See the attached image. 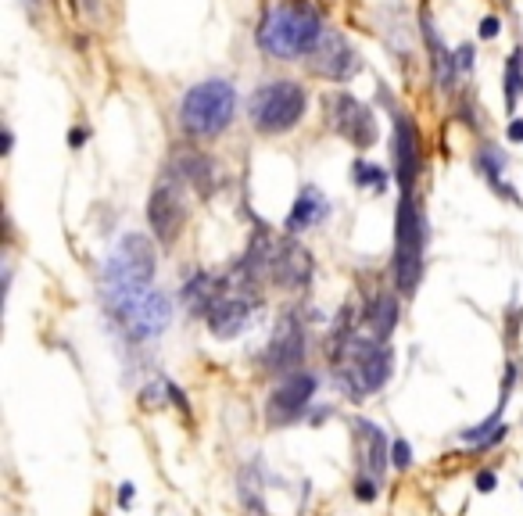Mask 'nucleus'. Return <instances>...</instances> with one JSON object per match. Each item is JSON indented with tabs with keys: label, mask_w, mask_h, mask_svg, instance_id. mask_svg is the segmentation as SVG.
Masks as SVG:
<instances>
[{
	"label": "nucleus",
	"mask_w": 523,
	"mask_h": 516,
	"mask_svg": "<svg viewBox=\"0 0 523 516\" xmlns=\"http://www.w3.org/2000/svg\"><path fill=\"white\" fill-rule=\"evenodd\" d=\"M326 33L323 15L312 0H272L262 11L255 43L272 62H298L309 57Z\"/></svg>",
	"instance_id": "f257e3e1"
},
{
	"label": "nucleus",
	"mask_w": 523,
	"mask_h": 516,
	"mask_svg": "<svg viewBox=\"0 0 523 516\" xmlns=\"http://www.w3.org/2000/svg\"><path fill=\"white\" fill-rule=\"evenodd\" d=\"M155 272H158V255L144 233H126L118 240L111 258L101 269V294L111 319L126 312L144 291L155 287Z\"/></svg>",
	"instance_id": "f03ea898"
},
{
	"label": "nucleus",
	"mask_w": 523,
	"mask_h": 516,
	"mask_svg": "<svg viewBox=\"0 0 523 516\" xmlns=\"http://www.w3.org/2000/svg\"><path fill=\"white\" fill-rule=\"evenodd\" d=\"M426 237L430 223L416 190H402V201L394 208V258H391V280L402 298H412L423 269H426Z\"/></svg>",
	"instance_id": "7ed1b4c3"
},
{
	"label": "nucleus",
	"mask_w": 523,
	"mask_h": 516,
	"mask_svg": "<svg viewBox=\"0 0 523 516\" xmlns=\"http://www.w3.org/2000/svg\"><path fill=\"white\" fill-rule=\"evenodd\" d=\"M237 118V90L230 79H201L179 101V130L190 140L223 137Z\"/></svg>",
	"instance_id": "20e7f679"
},
{
	"label": "nucleus",
	"mask_w": 523,
	"mask_h": 516,
	"mask_svg": "<svg viewBox=\"0 0 523 516\" xmlns=\"http://www.w3.org/2000/svg\"><path fill=\"white\" fill-rule=\"evenodd\" d=\"M394 373V351L387 341L380 337H362L355 333L344 358L337 362V387H341L348 398H365V394L384 391V384Z\"/></svg>",
	"instance_id": "39448f33"
},
{
	"label": "nucleus",
	"mask_w": 523,
	"mask_h": 516,
	"mask_svg": "<svg viewBox=\"0 0 523 516\" xmlns=\"http://www.w3.org/2000/svg\"><path fill=\"white\" fill-rule=\"evenodd\" d=\"M309 111V90L298 79H269L248 97V123L262 137L291 133Z\"/></svg>",
	"instance_id": "423d86ee"
},
{
	"label": "nucleus",
	"mask_w": 523,
	"mask_h": 516,
	"mask_svg": "<svg viewBox=\"0 0 523 516\" xmlns=\"http://www.w3.org/2000/svg\"><path fill=\"white\" fill-rule=\"evenodd\" d=\"M323 111H326V123L337 137H344L351 147L365 151L377 144V111L362 104L355 94H344V90H337V94H326L323 101Z\"/></svg>",
	"instance_id": "0eeeda50"
},
{
	"label": "nucleus",
	"mask_w": 523,
	"mask_h": 516,
	"mask_svg": "<svg viewBox=\"0 0 523 516\" xmlns=\"http://www.w3.org/2000/svg\"><path fill=\"white\" fill-rule=\"evenodd\" d=\"M115 323H118L122 337H126L130 344H147V341L162 337V333L169 330V323H172V298L165 291H158V287H151L122 316H115Z\"/></svg>",
	"instance_id": "6e6552de"
},
{
	"label": "nucleus",
	"mask_w": 523,
	"mask_h": 516,
	"mask_svg": "<svg viewBox=\"0 0 523 516\" xmlns=\"http://www.w3.org/2000/svg\"><path fill=\"white\" fill-rule=\"evenodd\" d=\"M305 355H309V333H305V319L291 309V312L280 316V323H276L272 337H269V344H265V351H262V366H265V373H272V377H291V373L301 366V362H305Z\"/></svg>",
	"instance_id": "1a4fd4ad"
},
{
	"label": "nucleus",
	"mask_w": 523,
	"mask_h": 516,
	"mask_svg": "<svg viewBox=\"0 0 523 516\" xmlns=\"http://www.w3.org/2000/svg\"><path fill=\"white\" fill-rule=\"evenodd\" d=\"M147 223L155 230V237L162 244H172V240L183 233L187 226V201H183V179L176 172H169L165 179H158V187L151 190L147 201Z\"/></svg>",
	"instance_id": "9d476101"
},
{
	"label": "nucleus",
	"mask_w": 523,
	"mask_h": 516,
	"mask_svg": "<svg viewBox=\"0 0 523 516\" xmlns=\"http://www.w3.org/2000/svg\"><path fill=\"white\" fill-rule=\"evenodd\" d=\"M380 101L391 108V158H394V179L402 190H416V179H419V137H416V126L412 118L394 108L391 94L384 90Z\"/></svg>",
	"instance_id": "9b49d317"
},
{
	"label": "nucleus",
	"mask_w": 523,
	"mask_h": 516,
	"mask_svg": "<svg viewBox=\"0 0 523 516\" xmlns=\"http://www.w3.org/2000/svg\"><path fill=\"white\" fill-rule=\"evenodd\" d=\"M230 277H233V272H230ZM258 312H262V294L255 287H240L233 280V291L204 316V323H208V330L215 333V337L230 341V337H237V333L248 330L258 319Z\"/></svg>",
	"instance_id": "f8f14e48"
},
{
	"label": "nucleus",
	"mask_w": 523,
	"mask_h": 516,
	"mask_svg": "<svg viewBox=\"0 0 523 516\" xmlns=\"http://www.w3.org/2000/svg\"><path fill=\"white\" fill-rule=\"evenodd\" d=\"M316 391H319V377H316V373L294 370L280 387L272 391V398H269V405H265L269 427H287V423H298L305 412H309Z\"/></svg>",
	"instance_id": "ddd939ff"
},
{
	"label": "nucleus",
	"mask_w": 523,
	"mask_h": 516,
	"mask_svg": "<svg viewBox=\"0 0 523 516\" xmlns=\"http://www.w3.org/2000/svg\"><path fill=\"white\" fill-rule=\"evenodd\" d=\"M309 62V72L319 76V79H330V83H348L358 69H362V57L358 50L351 47V40L337 29H326L319 47L305 57Z\"/></svg>",
	"instance_id": "4468645a"
},
{
	"label": "nucleus",
	"mask_w": 523,
	"mask_h": 516,
	"mask_svg": "<svg viewBox=\"0 0 523 516\" xmlns=\"http://www.w3.org/2000/svg\"><path fill=\"white\" fill-rule=\"evenodd\" d=\"M312 272H316V262H312V251L298 244L294 237L280 240L276 244V255H272V284L280 291H305L312 284Z\"/></svg>",
	"instance_id": "2eb2a0df"
},
{
	"label": "nucleus",
	"mask_w": 523,
	"mask_h": 516,
	"mask_svg": "<svg viewBox=\"0 0 523 516\" xmlns=\"http://www.w3.org/2000/svg\"><path fill=\"white\" fill-rule=\"evenodd\" d=\"M326 219H330V201H326V194H323L316 183H305V187L298 190L291 211H287V219H284V233H287V237H298V233H305V230H316V226L326 223Z\"/></svg>",
	"instance_id": "dca6fc26"
},
{
	"label": "nucleus",
	"mask_w": 523,
	"mask_h": 516,
	"mask_svg": "<svg viewBox=\"0 0 523 516\" xmlns=\"http://www.w3.org/2000/svg\"><path fill=\"white\" fill-rule=\"evenodd\" d=\"M419 33H423V43H426V50H430V69H434V76H438V86L445 90V94H452L455 83H459L455 50L441 40L434 18H430V11H423V15H419Z\"/></svg>",
	"instance_id": "f3484780"
},
{
	"label": "nucleus",
	"mask_w": 523,
	"mask_h": 516,
	"mask_svg": "<svg viewBox=\"0 0 523 516\" xmlns=\"http://www.w3.org/2000/svg\"><path fill=\"white\" fill-rule=\"evenodd\" d=\"M505 165H509V158H505V151H502L498 144L484 140V144L473 151V169H477V176H480V179H487V187L495 190L498 197H505V201H512V204H516V201H519L516 187H509L505 179H502Z\"/></svg>",
	"instance_id": "a211bd4d"
},
{
	"label": "nucleus",
	"mask_w": 523,
	"mask_h": 516,
	"mask_svg": "<svg viewBox=\"0 0 523 516\" xmlns=\"http://www.w3.org/2000/svg\"><path fill=\"white\" fill-rule=\"evenodd\" d=\"M358 427V438H362V452H358V470L373 473L384 480V470L391 466V441L387 434L377 427L373 419H355Z\"/></svg>",
	"instance_id": "6ab92c4d"
},
{
	"label": "nucleus",
	"mask_w": 523,
	"mask_h": 516,
	"mask_svg": "<svg viewBox=\"0 0 523 516\" xmlns=\"http://www.w3.org/2000/svg\"><path fill=\"white\" fill-rule=\"evenodd\" d=\"M172 172L183 179V183H190L194 190H201L204 197L215 190V183H219V165H215L208 155H201V151H179V155L172 158Z\"/></svg>",
	"instance_id": "aec40b11"
},
{
	"label": "nucleus",
	"mask_w": 523,
	"mask_h": 516,
	"mask_svg": "<svg viewBox=\"0 0 523 516\" xmlns=\"http://www.w3.org/2000/svg\"><path fill=\"white\" fill-rule=\"evenodd\" d=\"M398 316H402V309H398V298L394 294H387V291H380L373 301H369V309H365V330L373 333V337H380V341H387L391 333H394V326H398Z\"/></svg>",
	"instance_id": "412c9836"
},
{
	"label": "nucleus",
	"mask_w": 523,
	"mask_h": 516,
	"mask_svg": "<svg viewBox=\"0 0 523 516\" xmlns=\"http://www.w3.org/2000/svg\"><path fill=\"white\" fill-rule=\"evenodd\" d=\"M237 491H240V502H244V509H248V516H269L265 502H262V459L240 470V488Z\"/></svg>",
	"instance_id": "4be33fe9"
},
{
	"label": "nucleus",
	"mask_w": 523,
	"mask_h": 516,
	"mask_svg": "<svg viewBox=\"0 0 523 516\" xmlns=\"http://www.w3.org/2000/svg\"><path fill=\"white\" fill-rule=\"evenodd\" d=\"M502 97H505V111L516 115V104L523 97V47H516L505 62V79H502Z\"/></svg>",
	"instance_id": "5701e85b"
},
{
	"label": "nucleus",
	"mask_w": 523,
	"mask_h": 516,
	"mask_svg": "<svg viewBox=\"0 0 523 516\" xmlns=\"http://www.w3.org/2000/svg\"><path fill=\"white\" fill-rule=\"evenodd\" d=\"M351 179H355V187H362V190H373V194H384L387 190V172L377 165V162H355L351 165Z\"/></svg>",
	"instance_id": "b1692460"
},
{
	"label": "nucleus",
	"mask_w": 523,
	"mask_h": 516,
	"mask_svg": "<svg viewBox=\"0 0 523 516\" xmlns=\"http://www.w3.org/2000/svg\"><path fill=\"white\" fill-rule=\"evenodd\" d=\"M355 498H358V502H377V498H380V477L358 470V473H355Z\"/></svg>",
	"instance_id": "393cba45"
},
{
	"label": "nucleus",
	"mask_w": 523,
	"mask_h": 516,
	"mask_svg": "<svg viewBox=\"0 0 523 516\" xmlns=\"http://www.w3.org/2000/svg\"><path fill=\"white\" fill-rule=\"evenodd\" d=\"M165 402H172V398H169V380H165V377H158L155 384H147V387L140 391V405H151V409H155V405H165Z\"/></svg>",
	"instance_id": "a878e982"
},
{
	"label": "nucleus",
	"mask_w": 523,
	"mask_h": 516,
	"mask_svg": "<svg viewBox=\"0 0 523 516\" xmlns=\"http://www.w3.org/2000/svg\"><path fill=\"white\" fill-rule=\"evenodd\" d=\"M391 466L394 470H409L412 466V445L405 438H394L391 441Z\"/></svg>",
	"instance_id": "bb28decb"
},
{
	"label": "nucleus",
	"mask_w": 523,
	"mask_h": 516,
	"mask_svg": "<svg viewBox=\"0 0 523 516\" xmlns=\"http://www.w3.org/2000/svg\"><path fill=\"white\" fill-rule=\"evenodd\" d=\"M498 33H502V18H498V15H484L480 25H477V36H480V40H495Z\"/></svg>",
	"instance_id": "cd10ccee"
},
{
	"label": "nucleus",
	"mask_w": 523,
	"mask_h": 516,
	"mask_svg": "<svg viewBox=\"0 0 523 516\" xmlns=\"http://www.w3.org/2000/svg\"><path fill=\"white\" fill-rule=\"evenodd\" d=\"M455 65H459V76H470L473 72V43H463L455 50Z\"/></svg>",
	"instance_id": "c85d7f7f"
},
{
	"label": "nucleus",
	"mask_w": 523,
	"mask_h": 516,
	"mask_svg": "<svg viewBox=\"0 0 523 516\" xmlns=\"http://www.w3.org/2000/svg\"><path fill=\"white\" fill-rule=\"evenodd\" d=\"M495 488H498V477H495V470H480V473H477V491H480V495H491Z\"/></svg>",
	"instance_id": "c756f323"
},
{
	"label": "nucleus",
	"mask_w": 523,
	"mask_h": 516,
	"mask_svg": "<svg viewBox=\"0 0 523 516\" xmlns=\"http://www.w3.org/2000/svg\"><path fill=\"white\" fill-rule=\"evenodd\" d=\"M519 384V366L516 362H505V377H502V394H512V387Z\"/></svg>",
	"instance_id": "7c9ffc66"
},
{
	"label": "nucleus",
	"mask_w": 523,
	"mask_h": 516,
	"mask_svg": "<svg viewBox=\"0 0 523 516\" xmlns=\"http://www.w3.org/2000/svg\"><path fill=\"white\" fill-rule=\"evenodd\" d=\"M505 137H509V144H523V118H509V126H505Z\"/></svg>",
	"instance_id": "2f4dec72"
},
{
	"label": "nucleus",
	"mask_w": 523,
	"mask_h": 516,
	"mask_svg": "<svg viewBox=\"0 0 523 516\" xmlns=\"http://www.w3.org/2000/svg\"><path fill=\"white\" fill-rule=\"evenodd\" d=\"M133 491H137V488H133L130 480L118 484V509H130V505H133Z\"/></svg>",
	"instance_id": "473e14b6"
},
{
	"label": "nucleus",
	"mask_w": 523,
	"mask_h": 516,
	"mask_svg": "<svg viewBox=\"0 0 523 516\" xmlns=\"http://www.w3.org/2000/svg\"><path fill=\"white\" fill-rule=\"evenodd\" d=\"M86 137H90V130H83V126H76V130L69 133V144H72V147H83V144H86Z\"/></svg>",
	"instance_id": "72a5a7b5"
},
{
	"label": "nucleus",
	"mask_w": 523,
	"mask_h": 516,
	"mask_svg": "<svg viewBox=\"0 0 523 516\" xmlns=\"http://www.w3.org/2000/svg\"><path fill=\"white\" fill-rule=\"evenodd\" d=\"M11 144H15V133H11V126H8V130H4V155L11 151Z\"/></svg>",
	"instance_id": "f704fd0d"
}]
</instances>
